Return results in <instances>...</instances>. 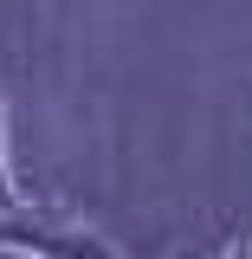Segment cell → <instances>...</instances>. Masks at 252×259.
I'll return each instance as SVG.
<instances>
[{
	"mask_svg": "<svg viewBox=\"0 0 252 259\" xmlns=\"http://www.w3.org/2000/svg\"><path fill=\"white\" fill-rule=\"evenodd\" d=\"M0 253H26V259H117L91 227L45 221L39 207H13V214H0Z\"/></svg>",
	"mask_w": 252,
	"mask_h": 259,
	"instance_id": "6da1fadb",
	"label": "cell"
},
{
	"mask_svg": "<svg viewBox=\"0 0 252 259\" xmlns=\"http://www.w3.org/2000/svg\"><path fill=\"white\" fill-rule=\"evenodd\" d=\"M13 207H26V201H20L13 175H7V104H0V214H13Z\"/></svg>",
	"mask_w": 252,
	"mask_h": 259,
	"instance_id": "7a4b0ae2",
	"label": "cell"
},
{
	"mask_svg": "<svg viewBox=\"0 0 252 259\" xmlns=\"http://www.w3.org/2000/svg\"><path fill=\"white\" fill-rule=\"evenodd\" d=\"M226 259H252V240H233V246H226Z\"/></svg>",
	"mask_w": 252,
	"mask_h": 259,
	"instance_id": "3957f363",
	"label": "cell"
}]
</instances>
